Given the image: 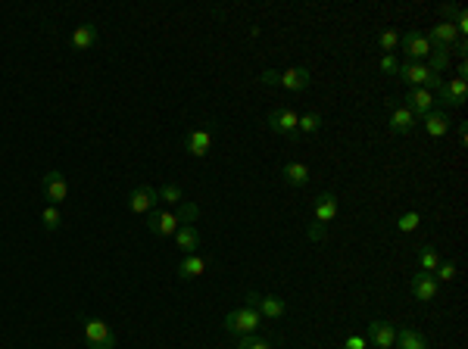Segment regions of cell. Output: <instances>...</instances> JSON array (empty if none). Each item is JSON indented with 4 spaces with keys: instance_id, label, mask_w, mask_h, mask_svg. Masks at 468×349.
Instances as JSON below:
<instances>
[{
    "instance_id": "6da1fadb",
    "label": "cell",
    "mask_w": 468,
    "mask_h": 349,
    "mask_svg": "<svg viewBox=\"0 0 468 349\" xmlns=\"http://www.w3.org/2000/svg\"><path fill=\"white\" fill-rule=\"evenodd\" d=\"M397 78H400L403 84H409V87H424V91H431V94H434L437 87L443 84V78L434 75V72H431L424 63H400Z\"/></svg>"
},
{
    "instance_id": "7a4b0ae2",
    "label": "cell",
    "mask_w": 468,
    "mask_h": 349,
    "mask_svg": "<svg viewBox=\"0 0 468 349\" xmlns=\"http://www.w3.org/2000/svg\"><path fill=\"white\" fill-rule=\"evenodd\" d=\"M263 327V315L250 305H241V309H232L225 315V331L234 334V337H247V334H256Z\"/></svg>"
},
{
    "instance_id": "3957f363",
    "label": "cell",
    "mask_w": 468,
    "mask_h": 349,
    "mask_svg": "<svg viewBox=\"0 0 468 349\" xmlns=\"http://www.w3.org/2000/svg\"><path fill=\"white\" fill-rule=\"evenodd\" d=\"M84 343L88 349H116V334L103 318H84Z\"/></svg>"
},
{
    "instance_id": "277c9868",
    "label": "cell",
    "mask_w": 468,
    "mask_h": 349,
    "mask_svg": "<svg viewBox=\"0 0 468 349\" xmlns=\"http://www.w3.org/2000/svg\"><path fill=\"white\" fill-rule=\"evenodd\" d=\"M265 122H269V128L275 131V134L281 137H300V128H297V122H300V113L297 109H291V106H275L269 115H265Z\"/></svg>"
},
{
    "instance_id": "5b68a950",
    "label": "cell",
    "mask_w": 468,
    "mask_h": 349,
    "mask_svg": "<svg viewBox=\"0 0 468 349\" xmlns=\"http://www.w3.org/2000/svg\"><path fill=\"white\" fill-rule=\"evenodd\" d=\"M247 305L250 309H256L259 315H263V322L269 318V322H275V318H281L287 312V303L281 300V296H269V293H256V290H247Z\"/></svg>"
},
{
    "instance_id": "8992f818",
    "label": "cell",
    "mask_w": 468,
    "mask_h": 349,
    "mask_svg": "<svg viewBox=\"0 0 468 349\" xmlns=\"http://www.w3.org/2000/svg\"><path fill=\"white\" fill-rule=\"evenodd\" d=\"M41 191H44L47 206H60V203H66V196H69V181H66V174H63L60 169H50V172L44 174V181H41Z\"/></svg>"
},
{
    "instance_id": "52a82bcc",
    "label": "cell",
    "mask_w": 468,
    "mask_h": 349,
    "mask_svg": "<svg viewBox=\"0 0 468 349\" xmlns=\"http://www.w3.org/2000/svg\"><path fill=\"white\" fill-rule=\"evenodd\" d=\"M465 94H468V78H459L453 75L450 82H443L441 87H437V103H443L446 109H459L465 103Z\"/></svg>"
},
{
    "instance_id": "ba28073f",
    "label": "cell",
    "mask_w": 468,
    "mask_h": 349,
    "mask_svg": "<svg viewBox=\"0 0 468 349\" xmlns=\"http://www.w3.org/2000/svg\"><path fill=\"white\" fill-rule=\"evenodd\" d=\"M184 150H187V156H194V159L210 156V150H213V125H200V128L187 131Z\"/></svg>"
},
{
    "instance_id": "9c48e42d",
    "label": "cell",
    "mask_w": 468,
    "mask_h": 349,
    "mask_svg": "<svg viewBox=\"0 0 468 349\" xmlns=\"http://www.w3.org/2000/svg\"><path fill=\"white\" fill-rule=\"evenodd\" d=\"M400 44H403V53L409 56V63H424L431 56V41L424 38V32H406L400 34Z\"/></svg>"
},
{
    "instance_id": "30bf717a",
    "label": "cell",
    "mask_w": 468,
    "mask_h": 349,
    "mask_svg": "<svg viewBox=\"0 0 468 349\" xmlns=\"http://www.w3.org/2000/svg\"><path fill=\"white\" fill-rule=\"evenodd\" d=\"M156 203H160V191L150 184H141L128 193V209H132L134 215H150L156 209Z\"/></svg>"
},
{
    "instance_id": "8fae6325",
    "label": "cell",
    "mask_w": 468,
    "mask_h": 349,
    "mask_svg": "<svg viewBox=\"0 0 468 349\" xmlns=\"http://www.w3.org/2000/svg\"><path fill=\"white\" fill-rule=\"evenodd\" d=\"M178 228H182L178 212H169V209H153V212L147 215V231H150V234H156V237H172Z\"/></svg>"
},
{
    "instance_id": "7c38bea8",
    "label": "cell",
    "mask_w": 468,
    "mask_h": 349,
    "mask_svg": "<svg viewBox=\"0 0 468 349\" xmlns=\"http://www.w3.org/2000/svg\"><path fill=\"white\" fill-rule=\"evenodd\" d=\"M369 343H374V349H393V343H397V327L391 322H384V318H372Z\"/></svg>"
},
{
    "instance_id": "4fadbf2b",
    "label": "cell",
    "mask_w": 468,
    "mask_h": 349,
    "mask_svg": "<svg viewBox=\"0 0 468 349\" xmlns=\"http://www.w3.org/2000/svg\"><path fill=\"white\" fill-rule=\"evenodd\" d=\"M424 38L431 41V47H434V50H450V47H456L459 32H456V25H453V22H437V25L428 28V34H424Z\"/></svg>"
},
{
    "instance_id": "5bb4252c",
    "label": "cell",
    "mask_w": 468,
    "mask_h": 349,
    "mask_svg": "<svg viewBox=\"0 0 468 349\" xmlns=\"http://www.w3.org/2000/svg\"><path fill=\"white\" fill-rule=\"evenodd\" d=\"M434 103H437V100H434V94H431V91H424V87H409L406 103H403V106H406L415 119H422V115H428L431 109H434Z\"/></svg>"
},
{
    "instance_id": "9a60e30c",
    "label": "cell",
    "mask_w": 468,
    "mask_h": 349,
    "mask_svg": "<svg viewBox=\"0 0 468 349\" xmlns=\"http://www.w3.org/2000/svg\"><path fill=\"white\" fill-rule=\"evenodd\" d=\"M409 290H412V296L419 303H431L437 296V290H441V284L434 281V274L419 272V274H412V281H409Z\"/></svg>"
},
{
    "instance_id": "2e32d148",
    "label": "cell",
    "mask_w": 468,
    "mask_h": 349,
    "mask_svg": "<svg viewBox=\"0 0 468 349\" xmlns=\"http://www.w3.org/2000/svg\"><path fill=\"white\" fill-rule=\"evenodd\" d=\"M387 125H391L393 134H409V131H415L419 119H415L403 103H391V119H387Z\"/></svg>"
},
{
    "instance_id": "e0dca14e",
    "label": "cell",
    "mask_w": 468,
    "mask_h": 349,
    "mask_svg": "<svg viewBox=\"0 0 468 349\" xmlns=\"http://www.w3.org/2000/svg\"><path fill=\"white\" fill-rule=\"evenodd\" d=\"M309 82H312V78H309V69H303V65H293V69H287V72H278V84L287 87V91H293V94L306 91Z\"/></svg>"
},
{
    "instance_id": "ac0fdd59",
    "label": "cell",
    "mask_w": 468,
    "mask_h": 349,
    "mask_svg": "<svg viewBox=\"0 0 468 349\" xmlns=\"http://www.w3.org/2000/svg\"><path fill=\"white\" fill-rule=\"evenodd\" d=\"M97 38H100L97 25L84 22V25H75V32L69 34V47H72V50H91L94 44H97Z\"/></svg>"
},
{
    "instance_id": "d6986e66",
    "label": "cell",
    "mask_w": 468,
    "mask_h": 349,
    "mask_svg": "<svg viewBox=\"0 0 468 349\" xmlns=\"http://www.w3.org/2000/svg\"><path fill=\"white\" fill-rule=\"evenodd\" d=\"M422 125H424V134L443 137V134H450V115L443 109H431L428 115H422Z\"/></svg>"
},
{
    "instance_id": "ffe728a7",
    "label": "cell",
    "mask_w": 468,
    "mask_h": 349,
    "mask_svg": "<svg viewBox=\"0 0 468 349\" xmlns=\"http://www.w3.org/2000/svg\"><path fill=\"white\" fill-rule=\"evenodd\" d=\"M175 246L184 253V256L197 253L200 250V228L197 224H182V228L175 231Z\"/></svg>"
},
{
    "instance_id": "44dd1931",
    "label": "cell",
    "mask_w": 468,
    "mask_h": 349,
    "mask_svg": "<svg viewBox=\"0 0 468 349\" xmlns=\"http://www.w3.org/2000/svg\"><path fill=\"white\" fill-rule=\"evenodd\" d=\"M203 272H206V259L200 256V253H191V256H184L182 262H178V278L182 281H194Z\"/></svg>"
},
{
    "instance_id": "7402d4cb",
    "label": "cell",
    "mask_w": 468,
    "mask_h": 349,
    "mask_svg": "<svg viewBox=\"0 0 468 349\" xmlns=\"http://www.w3.org/2000/svg\"><path fill=\"white\" fill-rule=\"evenodd\" d=\"M312 215H315V224H328L331 218L337 215V196L334 193H322L319 200H315V209H312Z\"/></svg>"
},
{
    "instance_id": "603a6c76",
    "label": "cell",
    "mask_w": 468,
    "mask_h": 349,
    "mask_svg": "<svg viewBox=\"0 0 468 349\" xmlns=\"http://www.w3.org/2000/svg\"><path fill=\"white\" fill-rule=\"evenodd\" d=\"M400 349H428V337H424L422 331H415V327H400L397 331V343Z\"/></svg>"
},
{
    "instance_id": "cb8c5ba5",
    "label": "cell",
    "mask_w": 468,
    "mask_h": 349,
    "mask_svg": "<svg viewBox=\"0 0 468 349\" xmlns=\"http://www.w3.org/2000/svg\"><path fill=\"white\" fill-rule=\"evenodd\" d=\"M281 178H284L291 187H306L309 184V169L303 163H287L284 169H281Z\"/></svg>"
},
{
    "instance_id": "d4e9b609",
    "label": "cell",
    "mask_w": 468,
    "mask_h": 349,
    "mask_svg": "<svg viewBox=\"0 0 468 349\" xmlns=\"http://www.w3.org/2000/svg\"><path fill=\"white\" fill-rule=\"evenodd\" d=\"M322 125H325V119H322V113H303L297 122L300 134H319Z\"/></svg>"
},
{
    "instance_id": "484cf974",
    "label": "cell",
    "mask_w": 468,
    "mask_h": 349,
    "mask_svg": "<svg viewBox=\"0 0 468 349\" xmlns=\"http://www.w3.org/2000/svg\"><path fill=\"white\" fill-rule=\"evenodd\" d=\"M419 265H422V272L434 274V268L441 265V253H437L434 246H422V250H419Z\"/></svg>"
},
{
    "instance_id": "4316f807",
    "label": "cell",
    "mask_w": 468,
    "mask_h": 349,
    "mask_svg": "<svg viewBox=\"0 0 468 349\" xmlns=\"http://www.w3.org/2000/svg\"><path fill=\"white\" fill-rule=\"evenodd\" d=\"M378 47H381V53H393V50L400 47V32H397V28H384V32L378 34Z\"/></svg>"
},
{
    "instance_id": "83f0119b",
    "label": "cell",
    "mask_w": 468,
    "mask_h": 349,
    "mask_svg": "<svg viewBox=\"0 0 468 349\" xmlns=\"http://www.w3.org/2000/svg\"><path fill=\"white\" fill-rule=\"evenodd\" d=\"M424 65H428L434 75H441L446 65H450V50H431V56L424 60Z\"/></svg>"
},
{
    "instance_id": "f1b7e54d",
    "label": "cell",
    "mask_w": 468,
    "mask_h": 349,
    "mask_svg": "<svg viewBox=\"0 0 468 349\" xmlns=\"http://www.w3.org/2000/svg\"><path fill=\"white\" fill-rule=\"evenodd\" d=\"M160 203H169V206H182L184 203V193H182V187L178 184H165V187H160Z\"/></svg>"
},
{
    "instance_id": "f546056e",
    "label": "cell",
    "mask_w": 468,
    "mask_h": 349,
    "mask_svg": "<svg viewBox=\"0 0 468 349\" xmlns=\"http://www.w3.org/2000/svg\"><path fill=\"white\" fill-rule=\"evenodd\" d=\"M41 224H44V231H60V224H63V215H60V209L56 206H44V212H41Z\"/></svg>"
},
{
    "instance_id": "4dcf8cb0",
    "label": "cell",
    "mask_w": 468,
    "mask_h": 349,
    "mask_svg": "<svg viewBox=\"0 0 468 349\" xmlns=\"http://www.w3.org/2000/svg\"><path fill=\"white\" fill-rule=\"evenodd\" d=\"M234 349H275V346H272L265 337H259V334H247V337L237 340Z\"/></svg>"
},
{
    "instance_id": "1f68e13d",
    "label": "cell",
    "mask_w": 468,
    "mask_h": 349,
    "mask_svg": "<svg viewBox=\"0 0 468 349\" xmlns=\"http://www.w3.org/2000/svg\"><path fill=\"white\" fill-rule=\"evenodd\" d=\"M175 212H178V222H182V224H194V222H197V215H200V206H197V203H182Z\"/></svg>"
},
{
    "instance_id": "d6a6232c",
    "label": "cell",
    "mask_w": 468,
    "mask_h": 349,
    "mask_svg": "<svg viewBox=\"0 0 468 349\" xmlns=\"http://www.w3.org/2000/svg\"><path fill=\"white\" fill-rule=\"evenodd\" d=\"M419 222H422L419 212H406V215H403L400 222H397V231H400V234H412V231L419 228Z\"/></svg>"
},
{
    "instance_id": "836d02e7",
    "label": "cell",
    "mask_w": 468,
    "mask_h": 349,
    "mask_svg": "<svg viewBox=\"0 0 468 349\" xmlns=\"http://www.w3.org/2000/svg\"><path fill=\"white\" fill-rule=\"evenodd\" d=\"M434 272H437V274H434V281H437V284H441V281L450 284L453 278H456V262H441V265H437Z\"/></svg>"
},
{
    "instance_id": "e575fe53",
    "label": "cell",
    "mask_w": 468,
    "mask_h": 349,
    "mask_svg": "<svg viewBox=\"0 0 468 349\" xmlns=\"http://www.w3.org/2000/svg\"><path fill=\"white\" fill-rule=\"evenodd\" d=\"M381 72H387V75H397V69H400V60H397V56H393V53H384V56H381Z\"/></svg>"
},
{
    "instance_id": "d590c367",
    "label": "cell",
    "mask_w": 468,
    "mask_h": 349,
    "mask_svg": "<svg viewBox=\"0 0 468 349\" xmlns=\"http://www.w3.org/2000/svg\"><path fill=\"white\" fill-rule=\"evenodd\" d=\"M459 10H462L459 4H443V6H441V16H443V22H453V19L459 16Z\"/></svg>"
},
{
    "instance_id": "8d00e7d4",
    "label": "cell",
    "mask_w": 468,
    "mask_h": 349,
    "mask_svg": "<svg viewBox=\"0 0 468 349\" xmlns=\"http://www.w3.org/2000/svg\"><path fill=\"white\" fill-rule=\"evenodd\" d=\"M343 349H369V340H365V337H356V334H350L347 343H343Z\"/></svg>"
},
{
    "instance_id": "74e56055",
    "label": "cell",
    "mask_w": 468,
    "mask_h": 349,
    "mask_svg": "<svg viewBox=\"0 0 468 349\" xmlns=\"http://www.w3.org/2000/svg\"><path fill=\"white\" fill-rule=\"evenodd\" d=\"M259 82L263 84H278V72H272V69H265L263 75H259Z\"/></svg>"
},
{
    "instance_id": "f35d334b",
    "label": "cell",
    "mask_w": 468,
    "mask_h": 349,
    "mask_svg": "<svg viewBox=\"0 0 468 349\" xmlns=\"http://www.w3.org/2000/svg\"><path fill=\"white\" fill-rule=\"evenodd\" d=\"M459 141H468V125H465V122H459Z\"/></svg>"
}]
</instances>
